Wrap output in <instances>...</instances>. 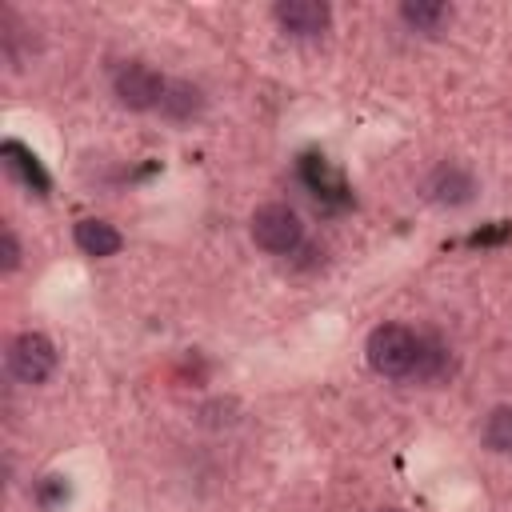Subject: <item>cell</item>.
Wrapping results in <instances>:
<instances>
[{"label":"cell","mask_w":512,"mask_h":512,"mask_svg":"<svg viewBox=\"0 0 512 512\" xmlns=\"http://www.w3.org/2000/svg\"><path fill=\"white\" fill-rule=\"evenodd\" d=\"M368 364L380 372V376H392V380H404L412 376L416 368V352H420V336L404 324H380L372 336H368Z\"/></svg>","instance_id":"6da1fadb"},{"label":"cell","mask_w":512,"mask_h":512,"mask_svg":"<svg viewBox=\"0 0 512 512\" xmlns=\"http://www.w3.org/2000/svg\"><path fill=\"white\" fill-rule=\"evenodd\" d=\"M252 240L272 256H288L300 248L304 224L288 204H264L252 212Z\"/></svg>","instance_id":"7a4b0ae2"},{"label":"cell","mask_w":512,"mask_h":512,"mask_svg":"<svg viewBox=\"0 0 512 512\" xmlns=\"http://www.w3.org/2000/svg\"><path fill=\"white\" fill-rule=\"evenodd\" d=\"M164 88H168L164 76H160L152 64H144V60H128V64H120L116 76H112V92H116V100H120L124 108H132V112L160 108Z\"/></svg>","instance_id":"3957f363"},{"label":"cell","mask_w":512,"mask_h":512,"mask_svg":"<svg viewBox=\"0 0 512 512\" xmlns=\"http://www.w3.org/2000/svg\"><path fill=\"white\" fill-rule=\"evenodd\" d=\"M56 368V348L48 336L40 332H20L12 344H8V372L20 380V384H44Z\"/></svg>","instance_id":"277c9868"},{"label":"cell","mask_w":512,"mask_h":512,"mask_svg":"<svg viewBox=\"0 0 512 512\" xmlns=\"http://www.w3.org/2000/svg\"><path fill=\"white\" fill-rule=\"evenodd\" d=\"M276 20L288 36H320L328 28V4H320V0H280Z\"/></svg>","instance_id":"5b68a950"},{"label":"cell","mask_w":512,"mask_h":512,"mask_svg":"<svg viewBox=\"0 0 512 512\" xmlns=\"http://www.w3.org/2000/svg\"><path fill=\"white\" fill-rule=\"evenodd\" d=\"M472 192H476V180H472V172H464L460 164H440V168L432 172V180H428V196H432L436 204H448V208L468 204Z\"/></svg>","instance_id":"8992f818"},{"label":"cell","mask_w":512,"mask_h":512,"mask_svg":"<svg viewBox=\"0 0 512 512\" xmlns=\"http://www.w3.org/2000/svg\"><path fill=\"white\" fill-rule=\"evenodd\" d=\"M448 372H452V352H448V344L436 340V336H420V352H416L412 380H420V384H440Z\"/></svg>","instance_id":"52a82bcc"},{"label":"cell","mask_w":512,"mask_h":512,"mask_svg":"<svg viewBox=\"0 0 512 512\" xmlns=\"http://www.w3.org/2000/svg\"><path fill=\"white\" fill-rule=\"evenodd\" d=\"M300 176H304V184L320 196V200H332V204H348V196H344V184H340V176L320 160V156H304L300 160Z\"/></svg>","instance_id":"ba28073f"},{"label":"cell","mask_w":512,"mask_h":512,"mask_svg":"<svg viewBox=\"0 0 512 512\" xmlns=\"http://www.w3.org/2000/svg\"><path fill=\"white\" fill-rule=\"evenodd\" d=\"M76 244L88 256H112V252H120L124 240H120V232L108 220H80L76 224Z\"/></svg>","instance_id":"9c48e42d"},{"label":"cell","mask_w":512,"mask_h":512,"mask_svg":"<svg viewBox=\"0 0 512 512\" xmlns=\"http://www.w3.org/2000/svg\"><path fill=\"white\" fill-rule=\"evenodd\" d=\"M0 156H4V164H8V172L12 176H20L28 188H36V192H48V176H44V168H40V160L32 156V152H24L16 140H8L4 148H0Z\"/></svg>","instance_id":"30bf717a"},{"label":"cell","mask_w":512,"mask_h":512,"mask_svg":"<svg viewBox=\"0 0 512 512\" xmlns=\"http://www.w3.org/2000/svg\"><path fill=\"white\" fill-rule=\"evenodd\" d=\"M200 104H204L200 88H192L188 80H176V84H168V88H164L160 112H164L168 120H192V116L200 112Z\"/></svg>","instance_id":"8fae6325"},{"label":"cell","mask_w":512,"mask_h":512,"mask_svg":"<svg viewBox=\"0 0 512 512\" xmlns=\"http://www.w3.org/2000/svg\"><path fill=\"white\" fill-rule=\"evenodd\" d=\"M400 16L416 28V32H440L448 24V4H436V0H404L400 4Z\"/></svg>","instance_id":"7c38bea8"},{"label":"cell","mask_w":512,"mask_h":512,"mask_svg":"<svg viewBox=\"0 0 512 512\" xmlns=\"http://www.w3.org/2000/svg\"><path fill=\"white\" fill-rule=\"evenodd\" d=\"M484 444L500 456H512V404H500L484 420Z\"/></svg>","instance_id":"4fadbf2b"},{"label":"cell","mask_w":512,"mask_h":512,"mask_svg":"<svg viewBox=\"0 0 512 512\" xmlns=\"http://www.w3.org/2000/svg\"><path fill=\"white\" fill-rule=\"evenodd\" d=\"M16 264H20V244H16L12 228H4V236H0V268H4V272H12Z\"/></svg>","instance_id":"5bb4252c"},{"label":"cell","mask_w":512,"mask_h":512,"mask_svg":"<svg viewBox=\"0 0 512 512\" xmlns=\"http://www.w3.org/2000/svg\"><path fill=\"white\" fill-rule=\"evenodd\" d=\"M64 496H68V484H64L60 476H48V480L40 484V504H48V508H52V504H60Z\"/></svg>","instance_id":"9a60e30c"},{"label":"cell","mask_w":512,"mask_h":512,"mask_svg":"<svg viewBox=\"0 0 512 512\" xmlns=\"http://www.w3.org/2000/svg\"><path fill=\"white\" fill-rule=\"evenodd\" d=\"M512 236V224H496V228H484V232H476L468 244H500V240H508Z\"/></svg>","instance_id":"2e32d148"},{"label":"cell","mask_w":512,"mask_h":512,"mask_svg":"<svg viewBox=\"0 0 512 512\" xmlns=\"http://www.w3.org/2000/svg\"><path fill=\"white\" fill-rule=\"evenodd\" d=\"M384 512H400V508H384Z\"/></svg>","instance_id":"e0dca14e"}]
</instances>
